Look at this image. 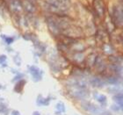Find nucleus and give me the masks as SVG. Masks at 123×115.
<instances>
[{
	"instance_id": "f257e3e1",
	"label": "nucleus",
	"mask_w": 123,
	"mask_h": 115,
	"mask_svg": "<svg viewBox=\"0 0 123 115\" xmlns=\"http://www.w3.org/2000/svg\"><path fill=\"white\" fill-rule=\"evenodd\" d=\"M69 0H47V5L53 12H65L69 6Z\"/></svg>"
},
{
	"instance_id": "f03ea898",
	"label": "nucleus",
	"mask_w": 123,
	"mask_h": 115,
	"mask_svg": "<svg viewBox=\"0 0 123 115\" xmlns=\"http://www.w3.org/2000/svg\"><path fill=\"white\" fill-rule=\"evenodd\" d=\"M113 26L119 27L123 26V9L121 6H115L113 8Z\"/></svg>"
},
{
	"instance_id": "7ed1b4c3",
	"label": "nucleus",
	"mask_w": 123,
	"mask_h": 115,
	"mask_svg": "<svg viewBox=\"0 0 123 115\" xmlns=\"http://www.w3.org/2000/svg\"><path fill=\"white\" fill-rule=\"evenodd\" d=\"M29 70L34 82H39L42 78V71L36 66H29Z\"/></svg>"
},
{
	"instance_id": "20e7f679",
	"label": "nucleus",
	"mask_w": 123,
	"mask_h": 115,
	"mask_svg": "<svg viewBox=\"0 0 123 115\" xmlns=\"http://www.w3.org/2000/svg\"><path fill=\"white\" fill-rule=\"evenodd\" d=\"M93 6L96 11V12L98 13V15L102 18L104 14H105V5L102 0H94L93 2Z\"/></svg>"
},
{
	"instance_id": "39448f33",
	"label": "nucleus",
	"mask_w": 123,
	"mask_h": 115,
	"mask_svg": "<svg viewBox=\"0 0 123 115\" xmlns=\"http://www.w3.org/2000/svg\"><path fill=\"white\" fill-rule=\"evenodd\" d=\"M81 106L83 107L84 110L87 111V112H89V113H94V114L98 113V111H99L98 110L99 108L98 107V106H96L95 105L91 104V103H89V102H83Z\"/></svg>"
},
{
	"instance_id": "423d86ee",
	"label": "nucleus",
	"mask_w": 123,
	"mask_h": 115,
	"mask_svg": "<svg viewBox=\"0 0 123 115\" xmlns=\"http://www.w3.org/2000/svg\"><path fill=\"white\" fill-rule=\"evenodd\" d=\"M10 7H11V9L13 11V12H20L21 9H22V6H21V5L19 4V2H18V1H15V0H13V1H12V2H11Z\"/></svg>"
},
{
	"instance_id": "0eeeda50",
	"label": "nucleus",
	"mask_w": 123,
	"mask_h": 115,
	"mask_svg": "<svg viewBox=\"0 0 123 115\" xmlns=\"http://www.w3.org/2000/svg\"><path fill=\"white\" fill-rule=\"evenodd\" d=\"M49 103H50V99H49V97H43L42 96H38L37 97V105H49Z\"/></svg>"
},
{
	"instance_id": "6e6552de",
	"label": "nucleus",
	"mask_w": 123,
	"mask_h": 115,
	"mask_svg": "<svg viewBox=\"0 0 123 115\" xmlns=\"http://www.w3.org/2000/svg\"><path fill=\"white\" fill-rule=\"evenodd\" d=\"M91 84L93 87H103L104 86V81L98 78V77H93L92 80H91Z\"/></svg>"
},
{
	"instance_id": "1a4fd4ad",
	"label": "nucleus",
	"mask_w": 123,
	"mask_h": 115,
	"mask_svg": "<svg viewBox=\"0 0 123 115\" xmlns=\"http://www.w3.org/2000/svg\"><path fill=\"white\" fill-rule=\"evenodd\" d=\"M25 85H26V81L23 79H20L18 80V83L16 84L15 85V88H14V90H15L16 92H20L22 90H23V87L25 86Z\"/></svg>"
},
{
	"instance_id": "9d476101",
	"label": "nucleus",
	"mask_w": 123,
	"mask_h": 115,
	"mask_svg": "<svg viewBox=\"0 0 123 115\" xmlns=\"http://www.w3.org/2000/svg\"><path fill=\"white\" fill-rule=\"evenodd\" d=\"M96 59H97V57L95 56V55H93V54H91L90 56L88 57L87 60H86V63H87V65L89 67H92L94 65L95 61H96Z\"/></svg>"
},
{
	"instance_id": "9b49d317",
	"label": "nucleus",
	"mask_w": 123,
	"mask_h": 115,
	"mask_svg": "<svg viewBox=\"0 0 123 115\" xmlns=\"http://www.w3.org/2000/svg\"><path fill=\"white\" fill-rule=\"evenodd\" d=\"M55 108H56V110L58 111V112H60V113H65V111H66L65 105H64L63 103H62V102L57 103L56 105H55Z\"/></svg>"
},
{
	"instance_id": "f8f14e48",
	"label": "nucleus",
	"mask_w": 123,
	"mask_h": 115,
	"mask_svg": "<svg viewBox=\"0 0 123 115\" xmlns=\"http://www.w3.org/2000/svg\"><path fill=\"white\" fill-rule=\"evenodd\" d=\"M96 98L98 99V101L100 103V104H102V105H105V102H106V97H105V95H98V97H96Z\"/></svg>"
},
{
	"instance_id": "ddd939ff",
	"label": "nucleus",
	"mask_w": 123,
	"mask_h": 115,
	"mask_svg": "<svg viewBox=\"0 0 123 115\" xmlns=\"http://www.w3.org/2000/svg\"><path fill=\"white\" fill-rule=\"evenodd\" d=\"M103 49H104V52H105V54H112V53H113V48H112V47L107 45V44L104 45Z\"/></svg>"
},
{
	"instance_id": "4468645a",
	"label": "nucleus",
	"mask_w": 123,
	"mask_h": 115,
	"mask_svg": "<svg viewBox=\"0 0 123 115\" xmlns=\"http://www.w3.org/2000/svg\"><path fill=\"white\" fill-rule=\"evenodd\" d=\"M3 38H4V41L6 42V44H8V45H10V44H12L14 41V38H12V37H9V36H2Z\"/></svg>"
},
{
	"instance_id": "2eb2a0df",
	"label": "nucleus",
	"mask_w": 123,
	"mask_h": 115,
	"mask_svg": "<svg viewBox=\"0 0 123 115\" xmlns=\"http://www.w3.org/2000/svg\"><path fill=\"white\" fill-rule=\"evenodd\" d=\"M25 6H26V10L29 11V12H33V6L31 4H29V3H26V4H25Z\"/></svg>"
},
{
	"instance_id": "dca6fc26",
	"label": "nucleus",
	"mask_w": 123,
	"mask_h": 115,
	"mask_svg": "<svg viewBox=\"0 0 123 115\" xmlns=\"http://www.w3.org/2000/svg\"><path fill=\"white\" fill-rule=\"evenodd\" d=\"M107 81H108V83H110V84H116L118 80H117V78H115L114 77H108Z\"/></svg>"
},
{
	"instance_id": "f3484780",
	"label": "nucleus",
	"mask_w": 123,
	"mask_h": 115,
	"mask_svg": "<svg viewBox=\"0 0 123 115\" xmlns=\"http://www.w3.org/2000/svg\"><path fill=\"white\" fill-rule=\"evenodd\" d=\"M6 56L5 55H0V64H3L6 61Z\"/></svg>"
},
{
	"instance_id": "a211bd4d",
	"label": "nucleus",
	"mask_w": 123,
	"mask_h": 115,
	"mask_svg": "<svg viewBox=\"0 0 123 115\" xmlns=\"http://www.w3.org/2000/svg\"><path fill=\"white\" fill-rule=\"evenodd\" d=\"M11 114H12V115H21V114H20V113H19L18 111H17V110H13V111H12V113H11Z\"/></svg>"
},
{
	"instance_id": "6ab92c4d",
	"label": "nucleus",
	"mask_w": 123,
	"mask_h": 115,
	"mask_svg": "<svg viewBox=\"0 0 123 115\" xmlns=\"http://www.w3.org/2000/svg\"><path fill=\"white\" fill-rule=\"evenodd\" d=\"M119 105H120V107H121V109L123 111V100H121V101H120V102L118 103Z\"/></svg>"
},
{
	"instance_id": "aec40b11",
	"label": "nucleus",
	"mask_w": 123,
	"mask_h": 115,
	"mask_svg": "<svg viewBox=\"0 0 123 115\" xmlns=\"http://www.w3.org/2000/svg\"><path fill=\"white\" fill-rule=\"evenodd\" d=\"M33 115H41V113H39L38 111H34L33 113Z\"/></svg>"
},
{
	"instance_id": "412c9836",
	"label": "nucleus",
	"mask_w": 123,
	"mask_h": 115,
	"mask_svg": "<svg viewBox=\"0 0 123 115\" xmlns=\"http://www.w3.org/2000/svg\"><path fill=\"white\" fill-rule=\"evenodd\" d=\"M103 115H111V114H110V113H104Z\"/></svg>"
}]
</instances>
